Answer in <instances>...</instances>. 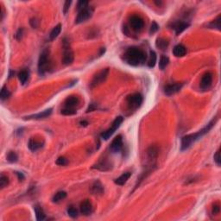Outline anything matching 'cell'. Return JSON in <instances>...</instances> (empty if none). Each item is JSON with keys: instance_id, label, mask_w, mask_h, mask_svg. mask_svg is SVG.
Wrapping results in <instances>:
<instances>
[{"instance_id": "obj_1", "label": "cell", "mask_w": 221, "mask_h": 221, "mask_svg": "<svg viewBox=\"0 0 221 221\" xmlns=\"http://www.w3.org/2000/svg\"><path fill=\"white\" fill-rule=\"evenodd\" d=\"M147 55L145 52L136 47H131L124 54V61L131 66H139L145 62Z\"/></svg>"}, {"instance_id": "obj_2", "label": "cell", "mask_w": 221, "mask_h": 221, "mask_svg": "<svg viewBox=\"0 0 221 221\" xmlns=\"http://www.w3.org/2000/svg\"><path fill=\"white\" fill-rule=\"evenodd\" d=\"M217 121V118L213 119L210 123H208L202 130H200V131L196 132L194 134H190V135H187L185 136H183L182 139V145H181V150H188V148L192 146V144L193 143H195L197 140H199L205 134H207V132H209L211 129L213 127V125H215V123Z\"/></svg>"}, {"instance_id": "obj_3", "label": "cell", "mask_w": 221, "mask_h": 221, "mask_svg": "<svg viewBox=\"0 0 221 221\" xmlns=\"http://www.w3.org/2000/svg\"><path fill=\"white\" fill-rule=\"evenodd\" d=\"M49 50L45 49L41 53L38 61V73L40 75H43L49 70Z\"/></svg>"}, {"instance_id": "obj_4", "label": "cell", "mask_w": 221, "mask_h": 221, "mask_svg": "<svg viewBox=\"0 0 221 221\" xmlns=\"http://www.w3.org/2000/svg\"><path fill=\"white\" fill-rule=\"evenodd\" d=\"M143 95L141 93H133L131 95L127 97V104L128 106L130 107V109L131 110H136L137 108H139L141 106V105L143 103Z\"/></svg>"}, {"instance_id": "obj_5", "label": "cell", "mask_w": 221, "mask_h": 221, "mask_svg": "<svg viewBox=\"0 0 221 221\" xmlns=\"http://www.w3.org/2000/svg\"><path fill=\"white\" fill-rule=\"evenodd\" d=\"M123 121H124V118H123V117H121V116L117 117V118H115L113 123H112L111 127L108 129V130H106L105 131H104L103 133L101 134V137H102L104 140L109 139L110 136L113 135V133L120 127V125H121V124L123 123Z\"/></svg>"}, {"instance_id": "obj_6", "label": "cell", "mask_w": 221, "mask_h": 221, "mask_svg": "<svg viewBox=\"0 0 221 221\" xmlns=\"http://www.w3.org/2000/svg\"><path fill=\"white\" fill-rule=\"evenodd\" d=\"M63 48H64V52H63V57H62V63L64 65H71L74 61L75 56H74L73 51L69 47V43L66 39L63 42Z\"/></svg>"}, {"instance_id": "obj_7", "label": "cell", "mask_w": 221, "mask_h": 221, "mask_svg": "<svg viewBox=\"0 0 221 221\" xmlns=\"http://www.w3.org/2000/svg\"><path fill=\"white\" fill-rule=\"evenodd\" d=\"M93 14V9L91 6H87V7L82 9L80 11H79L78 16L76 18V23H81L87 21L89 18H92V16Z\"/></svg>"}, {"instance_id": "obj_8", "label": "cell", "mask_w": 221, "mask_h": 221, "mask_svg": "<svg viewBox=\"0 0 221 221\" xmlns=\"http://www.w3.org/2000/svg\"><path fill=\"white\" fill-rule=\"evenodd\" d=\"M108 74H109V69H108V68H105L103 70L99 72V73L93 77V80H92L91 84H90L91 88L96 87V86H100V84H102V83L106 80Z\"/></svg>"}, {"instance_id": "obj_9", "label": "cell", "mask_w": 221, "mask_h": 221, "mask_svg": "<svg viewBox=\"0 0 221 221\" xmlns=\"http://www.w3.org/2000/svg\"><path fill=\"white\" fill-rule=\"evenodd\" d=\"M129 23H130V26L131 27V29L136 32H140L144 26V22H143V18L139 16H136V15L131 16L130 18Z\"/></svg>"}, {"instance_id": "obj_10", "label": "cell", "mask_w": 221, "mask_h": 221, "mask_svg": "<svg viewBox=\"0 0 221 221\" xmlns=\"http://www.w3.org/2000/svg\"><path fill=\"white\" fill-rule=\"evenodd\" d=\"M213 84V74L211 72H207L202 76L200 81V89L207 91L211 87Z\"/></svg>"}, {"instance_id": "obj_11", "label": "cell", "mask_w": 221, "mask_h": 221, "mask_svg": "<svg viewBox=\"0 0 221 221\" xmlns=\"http://www.w3.org/2000/svg\"><path fill=\"white\" fill-rule=\"evenodd\" d=\"M122 149H123V138L121 135H118L112 140V142L110 143V150L113 153H118L121 151Z\"/></svg>"}, {"instance_id": "obj_12", "label": "cell", "mask_w": 221, "mask_h": 221, "mask_svg": "<svg viewBox=\"0 0 221 221\" xmlns=\"http://www.w3.org/2000/svg\"><path fill=\"white\" fill-rule=\"evenodd\" d=\"M183 84L182 83H175V84H170L165 86L164 88V93L168 96H171L175 93H178L180 90L182 89Z\"/></svg>"}, {"instance_id": "obj_13", "label": "cell", "mask_w": 221, "mask_h": 221, "mask_svg": "<svg viewBox=\"0 0 221 221\" xmlns=\"http://www.w3.org/2000/svg\"><path fill=\"white\" fill-rule=\"evenodd\" d=\"M189 23L188 22L184 21H176L172 24V29L175 31L176 35H179L182 32H183L186 29L189 27Z\"/></svg>"}, {"instance_id": "obj_14", "label": "cell", "mask_w": 221, "mask_h": 221, "mask_svg": "<svg viewBox=\"0 0 221 221\" xmlns=\"http://www.w3.org/2000/svg\"><path fill=\"white\" fill-rule=\"evenodd\" d=\"M80 208V213L85 216L91 215V213H93V205L88 200H84L83 202H81Z\"/></svg>"}, {"instance_id": "obj_15", "label": "cell", "mask_w": 221, "mask_h": 221, "mask_svg": "<svg viewBox=\"0 0 221 221\" xmlns=\"http://www.w3.org/2000/svg\"><path fill=\"white\" fill-rule=\"evenodd\" d=\"M112 168V164L110 163L107 159H103V160L100 161L96 165H94L93 168H96L101 171H109Z\"/></svg>"}, {"instance_id": "obj_16", "label": "cell", "mask_w": 221, "mask_h": 221, "mask_svg": "<svg viewBox=\"0 0 221 221\" xmlns=\"http://www.w3.org/2000/svg\"><path fill=\"white\" fill-rule=\"evenodd\" d=\"M79 104H80V99L78 97L69 96L65 100L64 106L65 108H68V109H75Z\"/></svg>"}, {"instance_id": "obj_17", "label": "cell", "mask_w": 221, "mask_h": 221, "mask_svg": "<svg viewBox=\"0 0 221 221\" xmlns=\"http://www.w3.org/2000/svg\"><path fill=\"white\" fill-rule=\"evenodd\" d=\"M51 113H52V108H49V109H47L42 112L37 113V114L29 115L28 117H25V119H36H36H43V118H48Z\"/></svg>"}, {"instance_id": "obj_18", "label": "cell", "mask_w": 221, "mask_h": 221, "mask_svg": "<svg viewBox=\"0 0 221 221\" xmlns=\"http://www.w3.org/2000/svg\"><path fill=\"white\" fill-rule=\"evenodd\" d=\"M104 187L100 181H95L91 186V192L94 195H101L104 193Z\"/></svg>"}, {"instance_id": "obj_19", "label": "cell", "mask_w": 221, "mask_h": 221, "mask_svg": "<svg viewBox=\"0 0 221 221\" xmlns=\"http://www.w3.org/2000/svg\"><path fill=\"white\" fill-rule=\"evenodd\" d=\"M173 54L175 57H183L187 54V49L182 44H178L173 49Z\"/></svg>"}, {"instance_id": "obj_20", "label": "cell", "mask_w": 221, "mask_h": 221, "mask_svg": "<svg viewBox=\"0 0 221 221\" xmlns=\"http://www.w3.org/2000/svg\"><path fill=\"white\" fill-rule=\"evenodd\" d=\"M131 176V172H125L123 175H120L118 178H117L115 180V183L118 186L125 185Z\"/></svg>"}, {"instance_id": "obj_21", "label": "cell", "mask_w": 221, "mask_h": 221, "mask_svg": "<svg viewBox=\"0 0 221 221\" xmlns=\"http://www.w3.org/2000/svg\"><path fill=\"white\" fill-rule=\"evenodd\" d=\"M43 143H42V142H38V141L32 139V138L29 140V143H28L29 149L31 150V151H36V150H38L39 149H41V148L43 147Z\"/></svg>"}, {"instance_id": "obj_22", "label": "cell", "mask_w": 221, "mask_h": 221, "mask_svg": "<svg viewBox=\"0 0 221 221\" xmlns=\"http://www.w3.org/2000/svg\"><path fill=\"white\" fill-rule=\"evenodd\" d=\"M34 210H35V213H36V217L37 220L42 221L45 219V218H46L45 213L43 212V208L40 207L39 205H36L34 207Z\"/></svg>"}, {"instance_id": "obj_23", "label": "cell", "mask_w": 221, "mask_h": 221, "mask_svg": "<svg viewBox=\"0 0 221 221\" xmlns=\"http://www.w3.org/2000/svg\"><path fill=\"white\" fill-rule=\"evenodd\" d=\"M29 72L27 70H22L19 74H18V79H19V81L21 82L22 85H25L26 82L28 81L29 80Z\"/></svg>"}, {"instance_id": "obj_24", "label": "cell", "mask_w": 221, "mask_h": 221, "mask_svg": "<svg viewBox=\"0 0 221 221\" xmlns=\"http://www.w3.org/2000/svg\"><path fill=\"white\" fill-rule=\"evenodd\" d=\"M61 31V23H59V24L56 25V26L52 29V31L50 32L49 39L51 40V41H53V40L55 39V38L60 35Z\"/></svg>"}, {"instance_id": "obj_25", "label": "cell", "mask_w": 221, "mask_h": 221, "mask_svg": "<svg viewBox=\"0 0 221 221\" xmlns=\"http://www.w3.org/2000/svg\"><path fill=\"white\" fill-rule=\"evenodd\" d=\"M156 45L158 49H160L162 50H165L167 49V48L168 46V40H166L165 38H158L157 40V43H156Z\"/></svg>"}, {"instance_id": "obj_26", "label": "cell", "mask_w": 221, "mask_h": 221, "mask_svg": "<svg viewBox=\"0 0 221 221\" xmlns=\"http://www.w3.org/2000/svg\"><path fill=\"white\" fill-rule=\"evenodd\" d=\"M66 197H67V193L65 192V191H59V192H57L54 195L52 200H53V202H54V203H58V202H60L62 200H64Z\"/></svg>"}, {"instance_id": "obj_27", "label": "cell", "mask_w": 221, "mask_h": 221, "mask_svg": "<svg viewBox=\"0 0 221 221\" xmlns=\"http://www.w3.org/2000/svg\"><path fill=\"white\" fill-rule=\"evenodd\" d=\"M157 54L155 51H150V57H149V60H148V66L149 68H154L155 65L157 63Z\"/></svg>"}, {"instance_id": "obj_28", "label": "cell", "mask_w": 221, "mask_h": 221, "mask_svg": "<svg viewBox=\"0 0 221 221\" xmlns=\"http://www.w3.org/2000/svg\"><path fill=\"white\" fill-rule=\"evenodd\" d=\"M168 62H169V59H168V56L162 55L160 58V61H159V68L161 70H163L164 68L168 65Z\"/></svg>"}, {"instance_id": "obj_29", "label": "cell", "mask_w": 221, "mask_h": 221, "mask_svg": "<svg viewBox=\"0 0 221 221\" xmlns=\"http://www.w3.org/2000/svg\"><path fill=\"white\" fill-rule=\"evenodd\" d=\"M147 153H148V156H149L150 159H154V158H156L158 156V149H157V147L151 146L148 149Z\"/></svg>"}, {"instance_id": "obj_30", "label": "cell", "mask_w": 221, "mask_h": 221, "mask_svg": "<svg viewBox=\"0 0 221 221\" xmlns=\"http://www.w3.org/2000/svg\"><path fill=\"white\" fill-rule=\"evenodd\" d=\"M10 95H11V92L8 90L7 86H3V87H2V90H1V100L4 101V100H7L8 98L10 97Z\"/></svg>"}, {"instance_id": "obj_31", "label": "cell", "mask_w": 221, "mask_h": 221, "mask_svg": "<svg viewBox=\"0 0 221 221\" xmlns=\"http://www.w3.org/2000/svg\"><path fill=\"white\" fill-rule=\"evenodd\" d=\"M220 15H218V18L214 20V21H213L211 23H209L208 24V26L210 27V28H213V29H214V28H216L217 29H220Z\"/></svg>"}, {"instance_id": "obj_32", "label": "cell", "mask_w": 221, "mask_h": 221, "mask_svg": "<svg viewBox=\"0 0 221 221\" xmlns=\"http://www.w3.org/2000/svg\"><path fill=\"white\" fill-rule=\"evenodd\" d=\"M8 184H9V179H8L7 176H5V175L2 174L0 176V187H1V188H4L5 187H7Z\"/></svg>"}, {"instance_id": "obj_33", "label": "cell", "mask_w": 221, "mask_h": 221, "mask_svg": "<svg viewBox=\"0 0 221 221\" xmlns=\"http://www.w3.org/2000/svg\"><path fill=\"white\" fill-rule=\"evenodd\" d=\"M7 160L10 162H16L18 160V157L17 154L13 151H10L7 155Z\"/></svg>"}, {"instance_id": "obj_34", "label": "cell", "mask_w": 221, "mask_h": 221, "mask_svg": "<svg viewBox=\"0 0 221 221\" xmlns=\"http://www.w3.org/2000/svg\"><path fill=\"white\" fill-rule=\"evenodd\" d=\"M68 214L71 218H76L78 216V211L74 207H70L68 209Z\"/></svg>"}, {"instance_id": "obj_35", "label": "cell", "mask_w": 221, "mask_h": 221, "mask_svg": "<svg viewBox=\"0 0 221 221\" xmlns=\"http://www.w3.org/2000/svg\"><path fill=\"white\" fill-rule=\"evenodd\" d=\"M76 113V110L75 109H68V108H64L61 110V114L66 115V116H70V115H74Z\"/></svg>"}, {"instance_id": "obj_36", "label": "cell", "mask_w": 221, "mask_h": 221, "mask_svg": "<svg viewBox=\"0 0 221 221\" xmlns=\"http://www.w3.org/2000/svg\"><path fill=\"white\" fill-rule=\"evenodd\" d=\"M68 163V159H66V158L63 157H59L57 160H56V164L59 165V166H65V165H67Z\"/></svg>"}, {"instance_id": "obj_37", "label": "cell", "mask_w": 221, "mask_h": 221, "mask_svg": "<svg viewBox=\"0 0 221 221\" xmlns=\"http://www.w3.org/2000/svg\"><path fill=\"white\" fill-rule=\"evenodd\" d=\"M88 1H79L78 2V4H77V9H78V11H80V10H82V9H84V8H86L88 6Z\"/></svg>"}, {"instance_id": "obj_38", "label": "cell", "mask_w": 221, "mask_h": 221, "mask_svg": "<svg viewBox=\"0 0 221 221\" xmlns=\"http://www.w3.org/2000/svg\"><path fill=\"white\" fill-rule=\"evenodd\" d=\"M213 159H214V162L217 163L218 166H220V150L218 149V150H217V152L214 154V157H213Z\"/></svg>"}, {"instance_id": "obj_39", "label": "cell", "mask_w": 221, "mask_h": 221, "mask_svg": "<svg viewBox=\"0 0 221 221\" xmlns=\"http://www.w3.org/2000/svg\"><path fill=\"white\" fill-rule=\"evenodd\" d=\"M158 29H159V26H158V24H157L156 22H153V23H152V24H151V26H150V34L156 33Z\"/></svg>"}, {"instance_id": "obj_40", "label": "cell", "mask_w": 221, "mask_h": 221, "mask_svg": "<svg viewBox=\"0 0 221 221\" xmlns=\"http://www.w3.org/2000/svg\"><path fill=\"white\" fill-rule=\"evenodd\" d=\"M72 4V1H66L64 4V6H63V13L64 15H67L68 11H69V7Z\"/></svg>"}, {"instance_id": "obj_41", "label": "cell", "mask_w": 221, "mask_h": 221, "mask_svg": "<svg viewBox=\"0 0 221 221\" xmlns=\"http://www.w3.org/2000/svg\"><path fill=\"white\" fill-rule=\"evenodd\" d=\"M29 23H30V25L32 26V28H34V29H36V28L38 27V23H39V22H38V20H37L36 18H33L30 19Z\"/></svg>"}, {"instance_id": "obj_42", "label": "cell", "mask_w": 221, "mask_h": 221, "mask_svg": "<svg viewBox=\"0 0 221 221\" xmlns=\"http://www.w3.org/2000/svg\"><path fill=\"white\" fill-rule=\"evenodd\" d=\"M23 29L20 28L16 33V39L18 41H20L22 39V37H23Z\"/></svg>"}, {"instance_id": "obj_43", "label": "cell", "mask_w": 221, "mask_h": 221, "mask_svg": "<svg viewBox=\"0 0 221 221\" xmlns=\"http://www.w3.org/2000/svg\"><path fill=\"white\" fill-rule=\"evenodd\" d=\"M219 211H220L219 205H218V204H215L213 206V211H212L213 214V215H217V214L219 213Z\"/></svg>"}, {"instance_id": "obj_44", "label": "cell", "mask_w": 221, "mask_h": 221, "mask_svg": "<svg viewBox=\"0 0 221 221\" xmlns=\"http://www.w3.org/2000/svg\"><path fill=\"white\" fill-rule=\"evenodd\" d=\"M16 175L18 176V179H19V181H23L24 180V175H23V173H20V172H16Z\"/></svg>"}, {"instance_id": "obj_45", "label": "cell", "mask_w": 221, "mask_h": 221, "mask_svg": "<svg viewBox=\"0 0 221 221\" xmlns=\"http://www.w3.org/2000/svg\"><path fill=\"white\" fill-rule=\"evenodd\" d=\"M96 109V106H95V105L94 104H91L89 105V107H88V109H87V110H86V112H89V111H93V110H94Z\"/></svg>"}, {"instance_id": "obj_46", "label": "cell", "mask_w": 221, "mask_h": 221, "mask_svg": "<svg viewBox=\"0 0 221 221\" xmlns=\"http://www.w3.org/2000/svg\"><path fill=\"white\" fill-rule=\"evenodd\" d=\"M80 125H81L82 126H83V125H84V126H86V125H88V122L85 121V120H84V121L80 122Z\"/></svg>"}, {"instance_id": "obj_47", "label": "cell", "mask_w": 221, "mask_h": 221, "mask_svg": "<svg viewBox=\"0 0 221 221\" xmlns=\"http://www.w3.org/2000/svg\"><path fill=\"white\" fill-rule=\"evenodd\" d=\"M154 3L157 4V5H158V6H160V5L162 4V1H159V2H158V1H155Z\"/></svg>"}]
</instances>
